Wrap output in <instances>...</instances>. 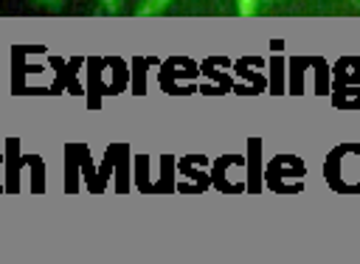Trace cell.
<instances>
[{"label": "cell", "instance_id": "7a4b0ae2", "mask_svg": "<svg viewBox=\"0 0 360 264\" xmlns=\"http://www.w3.org/2000/svg\"><path fill=\"white\" fill-rule=\"evenodd\" d=\"M236 3H239V14L242 17H248V14L256 11V0H236Z\"/></svg>", "mask_w": 360, "mask_h": 264}, {"label": "cell", "instance_id": "6da1fadb", "mask_svg": "<svg viewBox=\"0 0 360 264\" xmlns=\"http://www.w3.org/2000/svg\"><path fill=\"white\" fill-rule=\"evenodd\" d=\"M169 3H172V0H143V3L138 6V14H158V11H163Z\"/></svg>", "mask_w": 360, "mask_h": 264}, {"label": "cell", "instance_id": "277c9868", "mask_svg": "<svg viewBox=\"0 0 360 264\" xmlns=\"http://www.w3.org/2000/svg\"><path fill=\"white\" fill-rule=\"evenodd\" d=\"M37 6H48V8H59L62 6V0H34Z\"/></svg>", "mask_w": 360, "mask_h": 264}, {"label": "cell", "instance_id": "3957f363", "mask_svg": "<svg viewBox=\"0 0 360 264\" xmlns=\"http://www.w3.org/2000/svg\"><path fill=\"white\" fill-rule=\"evenodd\" d=\"M98 3H101V8H104L107 14H115V11L121 8V3H124V0H98Z\"/></svg>", "mask_w": 360, "mask_h": 264}]
</instances>
